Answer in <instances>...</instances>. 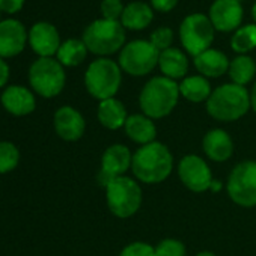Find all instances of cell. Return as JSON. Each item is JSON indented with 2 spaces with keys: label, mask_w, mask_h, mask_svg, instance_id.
<instances>
[{
  "label": "cell",
  "mask_w": 256,
  "mask_h": 256,
  "mask_svg": "<svg viewBox=\"0 0 256 256\" xmlns=\"http://www.w3.org/2000/svg\"><path fill=\"white\" fill-rule=\"evenodd\" d=\"M174 169V156L162 142L140 146L133 154L132 172L134 178L145 184H160L166 181Z\"/></svg>",
  "instance_id": "1"
},
{
  "label": "cell",
  "mask_w": 256,
  "mask_h": 256,
  "mask_svg": "<svg viewBox=\"0 0 256 256\" xmlns=\"http://www.w3.org/2000/svg\"><path fill=\"white\" fill-rule=\"evenodd\" d=\"M180 84L164 76L152 77L142 88L139 106L144 114L151 119L166 118L174 112L180 100Z\"/></svg>",
  "instance_id": "2"
},
{
  "label": "cell",
  "mask_w": 256,
  "mask_h": 256,
  "mask_svg": "<svg viewBox=\"0 0 256 256\" xmlns=\"http://www.w3.org/2000/svg\"><path fill=\"white\" fill-rule=\"evenodd\" d=\"M250 108V92L240 84L224 83L216 88L208 101L206 112L220 122H234L241 119Z\"/></svg>",
  "instance_id": "3"
},
{
  "label": "cell",
  "mask_w": 256,
  "mask_h": 256,
  "mask_svg": "<svg viewBox=\"0 0 256 256\" xmlns=\"http://www.w3.org/2000/svg\"><path fill=\"white\" fill-rule=\"evenodd\" d=\"M82 41L88 52L106 58L122 50L125 46V29L120 22L95 20L83 32Z\"/></svg>",
  "instance_id": "4"
},
{
  "label": "cell",
  "mask_w": 256,
  "mask_h": 256,
  "mask_svg": "<svg viewBox=\"0 0 256 256\" xmlns=\"http://www.w3.org/2000/svg\"><path fill=\"white\" fill-rule=\"evenodd\" d=\"M122 83L120 66L108 58L95 59L84 72V86L98 101L114 98Z\"/></svg>",
  "instance_id": "5"
},
{
  "label": "cell",
  "mask_w": 256,
  "mask_h": 256,
  "mask_svg": "<svg viewBox=\"0 0 256 256\" xmlns=\"http://www.w3.org/2000/svg\"><path fill=\"white\" fill-rule=\"evenodd\" d=\"M106 202L110 212L119 218L134 216L144 200L140 186L130 176H118L106 187Z\"/></svg>",
  "instance_id": "6"
},
{
  "label": "cell",
  "mask_w": 256,
  "mask_h": 256,
  "mask_svg": "<svg viewBox=\"0 0 256 256\" xmlns=\"http://www.w3.org/2000/svg\"><path fill=\"white\" fill-rule=\"evenodd\" d=\"M66 82L62 64L53 58H40L29 68V83L32 90L44 98L59 95Z\"/></svg>",
  "instance_id": "7"
},
{
  "label": "cell",
  "mask_w": 256,
  "mask_h": 256,
  "mask_svg": "<svg viewBox=\"0 0 256 256\" xmlns=\"http://www.w3.org/2000/svg\"><path fill=\"white\" fill-rule=\"evenodd\" d=\"M160 52L146 40H134L122 47L118 58L120 70L133 77H144L158 65Z\"/></svg>",
  "instance_id": "8"
},
{
  "label": "cell",
  "mask_w": 256,
  "mask_h": 256,
  "mask_svg": "<svg viewBox=\"0 0 256 256\" xmlns=\"http://www.w3.org/2000/svg\"><path fill=\"white\" fill-rule=\"evenodd\" d=\"M214 34L216 29L210 17L200 12L187 16L180 26L181 44L184 50L193 58L211 48V44L214 41Z\"/></svg>",
  "instance_id": "9"
},
{
  "label": "cell",
  "mask_w": 256,
  "mask_h": 256,
  "mask_svg": "<svg viewBox=\"0 0 256 256\" xmlns=\"http://www.w3.org/2000/svg\"><path fill=\"white\" fill-rule=\"evenodd\" d=\"M226 190L234 204L244 208L256 206V162L238 163L229 174Z\"/></svg>",
  "instance_id": "10"
},
{
  "label": "cell",
  "mask_w": 256,
  "mask_h": 256,
  "mask_svg": "<svg viewBox=\"0 0 256 256\" xmlns=\"http://www.w3.org/2000/svg\"><path fill=\"white\" fill-rule=\"evenodd\" d=\"M178 176L181 182L194 193L210 190L211 182L214 181L206 162L194 154H188L181 158L178 164Z\"/></svg>",
  "instance_id": "11"
},
{
  "label": "cell",
  "mask_w": 256,
  "mask_h": 256,
  "mask_svg": "<svg viewBox=\"0 0 256 256\" xmlns=\"http://www.w3.org/2000/svg\"><path fill=\"white\" fill-rule=\"evenodd\" d=\"M132 163L133 154L128 146L120 144L108 146L101 157V170L98 174V182L106 187L112 180L124 176L125 172L132 169Z\"/></svg>",
  "instance_id": "12"
},
{
  "label": "cell",
  "mask_w": 256,
  "mask_h": 256,
  "mask_svg": "<svg viewBox=\"0 0 256 256\" xmlns=\"http://www.w3.org/2000/svg\"><path fill=\"white\" fill-rule=\"evenodd\" d=\"M242 16V6L236 0H214L208 14L214 29L223 34L240 29Z\"/></svg>",
  "instance_id": "13"
},
{
  "label": "cell",
  "mask_w": 256,
  "mask_h": 256,
  "mask_svg": "<svg viewBox=\"0 0 256 256\" xmlns=\"http://www.w3.org/2000/svg\"><path fill=\"white\" fill-rule=\"evenodd\" d=\"M28 41L29 32L18 20L8 18L0 22V58L2 59L20 54Z\"/></svg>",
  "instance_id": "14"
},
{
  "label": "cell",
  "mask_w": 256,
  "mask_h": 256,
  "mask_svg": "<svg viewBox=\"0 0 256 256\" xmlns=\"http://www.w3.org/2000/svg\"><path fill=\"white\" fill-rule=\"evenodd\" d=\"M53 124L56 134L66 142H76L82 139L86 130L83 114L71 106L59 107L54 113Z\"/></svg>",
  "instance_id": "15"
},
{
  "label": "cell",
  "mask_w": 256,
  "mask_h": 256,
  "mask_svg": "<svg viewBox=\"0 0 256 256\" xmlns=\"http://www.w3.org/2000/svg\"><path fill=\"white\" fill-rule=\"evenodd\" d=\"M60 44L58 29L47 22H40L29 30V46L40 58H53Z\"/></svg>",
  "instance_id": "16"
},
{
  "label": "cell",
  "mask_w": 256,
  "mask_h": 256,
  "mask_svg": "<svg viewBox=\"0 0 256 256\" xmlns=\"http://www.w3.org/2000/svg\"><path fill=\"white\" fill-rule=\"evenodd\" d=\"M0 101H2V106L5 107V110L14 116L30 114L36 107V100H35L34 92L20 84L8 86L2 92Z\"/></svg>",
  "instance_id": "17"
},
{
  "label": "cell",
  "mask_w": 256,
  "mask_h": 256,
  "mask_svg": "<svg viewBox=\"0 0 256 256\" xmlns=\"http://www.w3.org/2000/svg\"><path fill=\"white\" fill-rule=\"evenodd\" d=\"M202 148L206 157L217 163L228 162L234 154V142L222 128H212L204 136Z\"/></svg>",
  "instance_id": "18"
},
{
  "label": "cell",
  "mask_w": 256,
  "mask_h": 256,
  "mask_svg": "<svg viewBox=\"0 0 256 256\" xmlns=\"http://www.w3.org/2000/svg\"><path fill=\"white\" fill-rule=\"evenodd\" d=\"M193 62L199 74L206 78H217L226 74L230 65L228 56L223 52L216 50V48H208L206 52L193 58Z\"/></svg>",
  "instance_id": "19"
},
{
  "label": "cell",
  "mask_w": 256,
  "mask_h": 256,
  "mask_svg": "<svg viewBox=\"0 0 256 256\" xmlns=\"http://www.w3.org/2000/svg\"><path fill=\"white\" fill-rule=\"evenodd\" d=\"M124 130H125V134L128 136V139L142 145V146L156 142L157 126L154 124V119L148 118L144 113L128 116Z\"/></svg>",
  "instance_id": "20"
},
{
  "label": "cell",
  "mask_w": 256,
  "mask_h": 256,
  "mask_svg": "<svg viewBox=\"0 0 256 256\" xmlns=\"http://www.w3.org/2000/svg\"><path fill=\"white\" fill-rule=\"evenodd\" d=\"M96 116L100 124L107 130H119V128L125 126V122L128 119L125 106L116 98L100 101Z\"/></svg>",
  "instance_id": "21"
},
{
  "label": "cell",
  "mask_w": 256,
  "mask_h": 256,
  "mask_svg": "<svg viewBox=\"0 0 256 256\" xmlns=\"http://www.w3.org/2000/svg\"><path fill=\"white\" fill-rule=\"evenodd\" d=\"M154 20L152 8L145 2H132L128 4L122 12L120 24L128 30H144Z\"/></svg>",
  "instance_id": "22"
},
{
  "label": "cell",
  "mask_w": 256,
  "mask_h": 256,
  "mask_svg": "<svg viewBox=\"0 0 256 256\" xmlns=\"http://www.w3.org/2000/svg\"><path fill=\"white\" fill-rule=\"evenodd\" d=\"M158 68L164 77L176 82L178 78H186L188 71V59L180 48L170 47L160 53Z\"/></svg>",
  "instance_id": "23"
},
{
  "label": "cell",
  "mask_w": 256,
  "mask_h": 256,
  "mask_svg": "<svg viewBox=\"0 0 256 256\" xmlns=\"http://www.w3.org/2000/svg\"><path fill=\"white\" fill-rule=\"evenodd\" d=\"M211 92V84L204 76H190L180 83V94L190 102H206Z\"/></svg>",
  "instance_id": "24"
},
{
  "label": "cell",
  "mask_w": 256,
  "mask_h": 256,
  "mask_svg": "<svg viewBox=\"0 0 256 256\" xmlns=\"http://www.w3.org/2000/svg\"><path fill=\"white\" fill-rule=\"evenodd\" d=\"M88 56V48L82 40H66L60 44L56 59L62 64V66H78Z\"/></svg>",
  "instance_id": "25"
},
{
  "label": "cell",
  "mask_w": 256,
  "mask_h": 256,
  "mask_svg": "<svg viewBox=\"0 0 256 256\" xmlns=\"http://www.w3.org/2000/svg\"><path fill=\"white\" fill-rule=\"evenodd\" d=\"M228 74H229L232 83L246 86L247 83H250L253 80V77L256 74V64L250 56L240 54L230 60Z\"/></svg>",
  "instance_id": "26"
},
{
  "label": "cell",
  "mask_w": 256,
  "mask_h": 256,
  "mask_svg": "<svg viewBox=\"0 0 256 256\" xmlns=\"http://www.w3.org/2000/svg\"><path fill=\"white\" fill-rule=\"evenodd\" d=\"M230 47L238 54H247L256 48V24H246L236 29L230 38Z\"/></svg>",
  "instance_id": "27"
},
{
  "label": "cell",
  "mask_w": 256,
  "mask_h": 256,
  "mask_svg": "<svg viewBox=\"0 0 256 256\" xmlns=\"http://www.w3.org/2000/svg\"><path fill=\"white\" fill-rule=\"evenodd\" d=\"M20 163V151L12 142H0V175L12 172Z\"/></svg>",
  "instance_id": "28"
},
{
  "label": "cell",
  "mask_w": 256,
  "mask_h": 256,
  "mask_svg": "<svg viewBox=\"0 0 256 256\" xmlns=\"http://www.w3.org/2000/svg\"><path fill=\"white\" fill-rule=\"evenodd\" d=\"M156 256H186V246L175 238H164L156 247Z\"/></svg>",
  "instance_id": "29"
},
{
  "label": "cell",
  "mask_w": 256,
  "mask_h": 256,
  "mask_svg": "<svg viewBox=\"0 0 256 256\" xmlns=\"http://www.w3.org/2000/svg\"><path fill=\"white\" fill-rule=\"evenodd\" d=\"M150 42L162 53L168 48L172 47L174 42V30L170 28H158L156 29L151 36H150Z\"/></svg>",
  "instance_id": "30"
},
{
  "label": "cell",
  "mask_w": 256,
  "mask_h": 256,
  "mask_svg": "<svg viewBox=\"0 0 256 256\" xmlns=\"http://www.w3.org/2000/svg\"><path fill=\"white\" fill-rule=\"evenodd\" d=\"M124 10L125 6L122 4V0H102L101 2V16L104 20L120 22Z\"/></svg>",
  "instance_id": "31"
},
{
  "label": "cell",
  "mask_w": 256,
  "mask_h": 256,
  "mask_svg": "<svg viewBox=\"0 0 256 256\" xmlns=\"http://www.w3.org/2000/svg\"><path fill=\"white\" fill-rule=\"evenodd\" d=\"M119 256H156V248L144 241H136L125 246Z\"/></svg>",
  "instance_id": "32"
},
{
  "label": "cell",
  "mask_w": 256,
  "mask_h": 256,
  "mask_svg": "<svg viewBox=\"0 0 256 256\" xmlns=\"http://www.w3.org/2000/svg\"><path fill=\"white\" fill-rule=\"evenodd\" d=\"M24 0H0V12L16 14L23 10Z\"/></svg>",
  "instance_id": "33"
},
{
  "label": "cell",
  "mask_w": 256,
  "mask_h": 256,
  "mask_svg": "<svg viewBox=\"0 0 256 256\" xmlns=\"http://www.w3.org/2000/svg\"><path fill=\"white\" fill-rule=\"evenodd\" d=\"M180 0H151V8H154L158 12H170L175 10Z\"/></svg>",
  "instance_id": "34"
},
{
  "label": "cell",
  "mask_w": 256,
  "mask_h": 256,
  "mask_svg": "<svg viewBox=\"0 0 256 256\" xmlns=\"http://www.w3.org/2000/svg\"><path fill=\"white\" fill-rule=\"evenodd\" d=\"M8 80H10V66L5 62V59L0 58V88L6 86Z\"/></svg>",
  "instance_id": "35"
},
{
  "label": "cell",
  "mask_w": 256,
  "mask_h": 256,
  "mask_svg": "<svg viewBox=\"0 0 256 256\" xmlns=\"http://www.w3.org/2000/svg\"><path fill=\"white\" fill-rule=\"evenodd\" d=\"M250 108H253V112L256 113V83L250 90Z\"/></svg>",
  "instance_id": "36"
},
{
  "label": "cell",
  "mask_w": 256,
  "mask_h": 256,
  "mask_svg": "<svg viewBox=\"0 0 256 256\" xmlns=\"http://www.w3.org/2000/svg\"><path fill=\"white\" fill-rule=\"evenodd\" d=\"M220 187H222V186H220V182H218V181H212V182H211L210 190H211V192H217V190H220Z\"/></svg>",
  "instance_id": "37"
},
{
  "label": "cell",
  "mask_w": 256,
  "mask_h": 256,
  "mask_svg": "<svg viewBox=\"0 0 256 256\" xmlns=\"http://www.w3.org/2000/svg\"><path fill=\"white\" fill-rule=\"evenodd\" d=\"M196 256H216L212 252H208V250H204V252H199Z\"/></svg>",
  "instance_id": "38"
},
{
  "label": "cell",
  "mask_w": 256,
  "mask_h": 256,
  "mask_svg": "<svg viewBox=\"0 0 256 256\" xmlns=\"http://www.w3.org/2000/svg\"><path fill=\"white\" fill-rule=\"evenodd\" d=\"M252 18H253V22H254V24H256V4L252 6Z\"/></svg>",
  "instance_id": "39"
},
{
  "label": "cell",
  "mask_w": 256,
  "mask_h": 256,
  "mask_svg": "<svg viewBox=\"0 0 256 256\" xmlns=\"http://www.w3.org/2000/svg\"><path fill=\"white\" fill-rule=\"evenodd\" d=\"M236 2H240V4H242V2H244V0H236Z\"/></svg>",
  "instance_id": "40"
}]
</instances>
